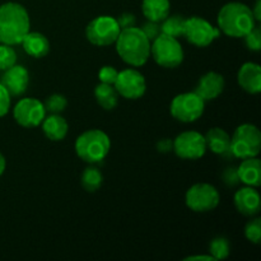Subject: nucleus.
<instances>
[{"label":"nucleus","instance_id":"nucleus-1","mask_svg":"<svg viewBox=\"0 0 261 261\" xmlns=\"http://www.w3.org/2000/svg\"><path fill=\"white\" fill-rule=\"evenodd\" d=\"M30 28V14L22 4L8 2L0 5V43L19 45Z\"/></svg>","mask_w":261,"mask_h":261},{"label":"nucleus","instance_id":"nucleus-2","mask_svg":"<svg viewBox=\"0 0 261 261\" xmlns=\"http://www.w3.org/2000/svg\"><path fill=\"white\" fill-rule=\"evenodd\" d=\"M217 22L221 32L233 38H242L256 25L251 8L240 2L224 4L219 10Z\"/></svg>","mask_w":261,"mask_h":261},{"label":"nucleus","instance_id":"nucleus-3","mask_svg":"<svg viewBox=\"0 0 261 261\" xmlns=\"http://www.w3.org/2000/svg\"><path fill=\"white\" fill-rule=\"evenodd\" d=\"M115 43L122 61L132 66H143L150 56V41L135 25L121 30Z\"/></svg>","mask_w":261,"mask_h":261},{"label":"nucleus","instance_id":"nucleus-4","mask_svg":"<svg viewBox=\"0 0 261 261\" xmlns=\"http://www.w3.org/2000/svg\"><path fill=\"white\" fill-rule=\"evenodd\" d=\"M76 155L87 163L102 162L111 149V140L105 132L91 129L82 133L74 144Z\"/></svg>","mask_w":261,"mask_h":261},{"label":"nucleus","instance_id":"nucleus-5","mask_svg":"<svg viewBox=\"0 0 261 261\" xmlns=\"http://www.w3.org/2000/svg\"><path fill=\"white\" fill-rule=\"evenodd\" d=\"M231 154L236 158L257 157L261 150V133L252 124H242L231 138Z\"/></svg>","mask_w":261,"mask_h":261},{"label":"nucleus","instance_id":"nucleus-6","mask_svg":"<svg viewBox=\"0 0 261 261\" xmlns=\"http://www.w3.org/2000/svg\"><path fill=\"white\" fill-rule=\"evenodd\" d=\"M150 56L162 68L175 69L182 64L185 54L177 38L161 33L150 43Z\"/></svg>","mask_w":261,"mask_h":261},{"label":"nucleus","instance_id":"nucleus-7","mask_svg":"<svg viewBox=\"0 0 261 261\" xmlns=\"http://www.w3.org/2000/svg\"><path fill=\"white\" fill-rule=\"evenodd\" d=\"M121 28L115 17L99 15L92 19L86 27V37L92 45L110 46L116 42Z\"/></svg>","mask_w":261,"mask_h":261},{"label":"nucleus","instance_id":"nucleus-8","mask_svg":"<svg viewBox=\"0 0 261 261\" xmlns=\"http://www.w3.org/2000/svg\"><path fill=\"white\" fill-rule=\"evenodd\" d=\"M205 110V101L201 99L195 92L180 93L171 101L170 112L180 122H194L200 119Z\"/></svg>","mask_w":261,"mask_h":261},{"label":"nucleus","instance_id":"nucleus-9","mask_svg":"<svg viewBox=\"0 0 261 261\" xmlns=\"http://www.w3.org/2000/svg\"><path fill=\"white\" fill-rule=\"evenodd\" d=\"M221 195L213 185L199 182L191 186L185 195V203L190 211L195 213H208L219 205Z\"/></svg>","mask_w":261,"mask_h":261},{"label":"nucleus","instance_id":"nucleus-10","mask_svg":"<svg viewBox=\"0 0 261 261\" xmlns=\"http://www.w3.org/2000/svg\"><path fill=\"white\" fill-rule=\"evenodd\" d=\"M182 36L196 47H206L221 36V31L204 18L190 17L185 19Z\"/></svg>","mask_w":261,"mask_h":261},{"label":"nucleus","instance_id":"nucleus-11","mask_svg":"<svg viewBox=\"0 0 261 261\" xmlns=\"http://www.w3.org/2000/svg\"><path fill=\"white\" fill-rule=\"evenodd\" d=\"M172 149L181 160H200L206 152L205 138L199 132H184L172 142Z\"/></svg>","mask_w":261,"mask_h":261},{"label":"nucleus","instance_id":"nucleus-12","mask_svg":"<svg viewBox=\"0 0 261 261\" xmlns=\"http://www.w3.org/2000/svg\"><path fill=\"white\" fill-rule=\"evenodd\" d=\"M13 117L18 125L27 129L38 126L46 117L45 106L41 101L33 97L22 98L13 109Z\"/></svg>","mask_w":261,"mask_h":261},{"label":"nucleus","instance_id":"nucleus-13","mask_svg":"<svg viewBox=\"0 0 261 261\" xmlns=\"http://www.w3.org/2000/svg\"><path fill=\"white\" fill-rule=\"evenodd\" d=\"M114 87L119 96L126 99H139L145 94L147 82L144 75L137 69H125L119 71Z\"/></svg>","mask_w":261,"mask_h":261},{"label":"nucleus","instance_id":"nucleus-14","mask_svg":"<svg viewBox=\"0 0 261 261\" xmlns=\"http://www.w3.org/2000/svg\"><path fill=\"white\" fill-rule=\"evenodd\" d=\"M0 83L7 88L12 97L22 96L30 84V73L22 65H13L12 68L4 70Z\"/></svg>","mask_w":261,"mask_h":261},{"label":"nucleus","instance_id":"nucleus-15","mask_svg":"<svg viewBox=\"0 0 261 261\" xmlns=\"http://www.w3.org/2000/svg\"><path fill=\"white\" fill-rule=\"evenodd\" d=\"M224 87H226V81L222 74L217 71H208L199 79L194 92L205 102L213 101L223 93Z\"/></svg>","mask_w":261,"mask_h":261},{"label":"nucleus","instance_id":"nucleus-16","mask_svg":"<svg viewBox=\"0 0 261 261\" xmlns=\"http://www.w3.org/2000/svg\"><path fill=\"white\" fill-rule=\"evenodd\" d=\"M234 206L239 213L246 217H254L259 214L261 209V198L256 188L245 186L234 194Z\"/></svg>","mask_w":261,"mask_h":261},{"label":"nucleus","instance_id":"nucleus-17","mask_svg":"<svg viewBox=\"0 0 261 261\" xmlns=\"http://www.w3.org/2000/svg\"><path fill=\"white\" fill-rule=\"evenodd\" d=\"M239 86L250 94H257L261 91V68L256 63H245L237 73Z\"/></svg>","mask_w":261,"mask_h":261},{"label":"nucleus","instance_id":"nucleus-18","mask_svg":"<svg viewBox=\"0 0 261 261\" xmlns=\"http://www.w3.org/2000/svg\"><path fill=\"white\" fill-rule=\"evenodd\" d=\"M237 175L245 185L259 188L261 185V162L259 158H245L237 167Z\"/></svg>","mask_w":261,"mask_h":261},{"label":"nucleus","instance_id":"nucleus-19","mask_svg":"<svg viewBox=\"0 0 261 261\" xmlns=\"http://www.w3.org/2000/svg\"><path fill=\"white\" fill-rule=\"evenodd\" d=\"M41 124L45 137L53 142H60L68 135V121L60 114H51L50 116L45 117Z\"/></svg>","mask_w":261,"mask_h":261},{"label":"nucleus","instance_id":"nucleus-20","mask_svg":"<svg viewBox=\"0 0 261 261\" xmlns=\"http://www.w3.org/2000/svg\"><path fill=\"white\" fill-rule=\"evenodd\" d=\"M20 45L30 56L36 59L45 58L50 51V42L47 37L40 32H28L22 40Z\"/></svg>","mask_w":261,"mask_h":261},{"label":"nucleus","instance_id":"nucleus-21","mask_svg":"<svg viewBox=\"0 0 261 261\" xmlns=\"http://www.w3.org/2000/svg\"><path fill=\"white\" fill-rule=\"evenodd\" d=\"M204 138H205L206 149H211L214 154L224 155L231 153V150H229V148H231V137L222 127H212L204 135Z\"/></svg>","mask_w":261,"mask_h":261},{"label":"nucleus","instance_id":"nucleus-22","mask_svg":"<svg viewBox=\"0 0 261 261\" xmlns=\"http://www.w3.org/2000/svg\"><path fill=\"white\" fill-rule=\"evenodd\" d=\"M170 0H143L142 12L148 20L161 23L170 15Z\"/></svg>","mask_w":261,"mask_h":261},{"label":"nucleus","instance_id":"nucleus-23","mask_svg":"<svg viewBox=\"0 0 261 261\" xmlns=\"http://www.w3.org/2000/svg\"><path fill=\"white\" fill-rule=\"evenodd\" d=\"M94 98H96L97 103L102 107L103 110L111 111L117 106L119 102V93L116 92L114 86L106 83L97 84L94 88Z\"/></svg>","mask_w":261,"mask_h":261},{"label":"nucleus","instance_id":"nucleus-24","mask_svg":"<svg viewBox=\"0 0 261 261\" xmlns=\"http://www.w3.org/2000/svg\"><path fill=\"white\" fill-rule=\"evenodd\" d=\"M81 182L84 190L88 191V193H96L102 186L103 176H102L101 171L98 168L93 167V166H89L82 173Z\"/></svg>","mask_w":261,"mask_h":261},{"label":"nucleus","instance_id":"nucleus-25","mask_svg":"<svg viewBox=\"0 0 261 261\" xmlns=\"http://www.w3.org/2000/svg\"><path fill=\"white\" fill-rule=\"evenodd\" d=\"M185 19L182 15H168L166 19L162 20L161 30L165 35L171 36V37L178 38L184 35V25H185Z\"/></svg>","mask_w":261,"mask_h":261},{"label":"nucleus","instance_id":"nucleus-26","mask_svg":"<svg viewBox=\"0 0 261 261\" xmlns=\"http://www.w3.org/2000/svg\"><path fill=\"white\" fill-rule=\"evenodd\" d=\"M231 254V244L223 236L216 237L209 245V255L214 260H224Z\"/></svg>","mask_w":261,"mask_h":261},{"label":"nucleus","instance_id":"nucleus-27","mask_svg":"<svg viewBox=\"0 0 261 261\" xmlns=\"http://www.w3.org/2000/svg\"><path fill=\"white\" fill-rule=\"evenodd\" d=\"M45 106L46 112H50V114H60L68 106V99L64 94L60 93H54L50 97H47L43 103Z\"/></svg>","mask_w":261,"mask_h":261},{"label":"nucleus","instance_id":"nucleus-28","mask_svg":"<svg viewBox=\"0 0 261 261\" xmlns=\"http://www.w3.org/2000/svg\"><path fill=\"white\" fill-rule=\"evenodd\" d=\"M17 64V53L10 45L0 43V70H7Z\"/></svg>","mask_w":261,"mask_h":261},{"label":"nucleus","instance_id":"nucleus-29","mask_svg":"<svg viewBox=\"0 0 261 261\" xmlns=\"http://www.w3.org/2000/svg\"><path fill=\"white\" fill-rule=\"evenodd\" d=\"M245 236L251 244L259 245L261 240V219L254 218L245 227Z\"/></svg>","mask_w":261,"mask_h":261},{"label":"nucleus","instance_id":"nucleus-30","mask_svg":"<svg viewBox=\"0 0 261 261\" xmlns=\"http://www.w3.org/2000/svg\"><path fill=\"white\" fill-rule=\"evenodd\" d=\"M244 38L245 45H246V47L249 48V50L255 51V53L261 50V31L257 25H255L249 33H246V35L244 36Z\"/></svg>","mask_w":261,"mask_h":261},{"label":"nucleus","instance_id":"nucleus-31","mask_svg":"<svg viewBox=\"0 0 261 261\" xmlns=\"http://www.w3.org/2000/svg\"><path fill=\"white\" fill-rule=\"evenodd\" d=\"M117 75H119V71L111 65H105L99 69L98 71V79L101 83H106V84H111L114 86L115 82H116Z\"/></svg>","mask_w":261,"mask_h":261},{"label":"nucleus","instance_id":"nucleus-32","mask_svg":"<svg viewBox=\"0 0 261 261\" xmlns=\"http://www.w3.org/2000/svg\"><path fill=\"white\" fill-rule=\"evenodd\" d=\"M140 30L143 31V33L147 36L148 40H149L150 42H152V41H154L155 38H157L158 36L162 33V30H161L160 23L152 22V20H148V22H145L144 24H143V27L140 28Z\"/></svg>","mask_w":261,"mask_h":261},{"label":"nucleus","instance_id":"nucleus-33","mask_svg":"<svg viewBox=\"0 0 261 261\" xmlns=\"http://www.w3.org/2000/svg\"><path fill=\"white\" fill-rule=\"evenodd\" d=\"M10 101H12V96L7 91V88L0 83V117H4L9 112Z\"/></svg>","mask_w":261,"mask_h":261},{"label":"nucleus","instance_id":"nucleus-34","mask_svg":"<svg viewBox=\"0 0 261 261\" xmlns=\"http://www.w3.org/2000/svg\"><path fill=\"white\" fill-rule=\"evenodd\" d=\"M223 181L228 186H233L240 182L239 175H237V168L236 167H229L224 171L223 173Z\"/></svg>","mask_w":261,"mask_h":261},{"label":"nucleus","instance_id":"nucleus-35","mask_svg":"<svg viewBox=\"0 0 261 261\" xmlns=\"http://www.w3.org/2000/svg\"><path fill=\"white\" fill-rule=\"evenodd\" d=\"M117 22H119V25L121 30H125V28L134 27L135 25V15L133 13H122L119 18H117Z\"/></svg>","mask_w":261,"mask_h":261},{"label":"nucleus","instance_id":"nucleus-36","mask_svg":"<svg viewBox=\"0 0 261 261\" xmlns=\"http://www.w3.org/2000/svg\"><path fill=\"white\" fill-rule=\"evenodd\" d=\"M252 15H254L255 20L260 22L261 20V0H256L254 5V9H251Z\"/></svg>","mask_w":261,"mask_h":261},{"label":"nucleus","instance_id":"nucleus-37","mask_svg":"<svg viewBox=\"0 0 261 261\" xmlns=\"http://www.w3.org/2000/svg\"><path fill=\"white\" fill-rule=\"evenodd\" d=\"M195 260H203V261H216L211 255H193V256H188L184 259V261H195Z\"/></svg>","mask_w":261,"mask_h":261},{"label":"nucleus","instance_id":"nucleus-38","mask_svg":"<svg viewBox=\"0 0 261 261\" xmlns=\"http://www.w3.org/2000/svg\"><path fill=\"white\" fill-rule=\"evenodd\" d=\"M172 149V142L167 139H163L158 143V150L161 152H168V150Z\"/></svg>","mask_w":261,"mask_h":261},{"label":"nucleus","instance_id":"nucleus-39","mask_svg":"<svg viewBox=\"0 0 261 261\" xmlns=\"http://www.w3.org/2000/svg\"><path fill=\"white\" fill-rule=\"evenodd\" d=\"M5 168H7V161H5L4 155H3L2 153H0V176H2L3 173H4Z\"/></svg>","mask_w":261,"mask_h":261}]
</instances>
